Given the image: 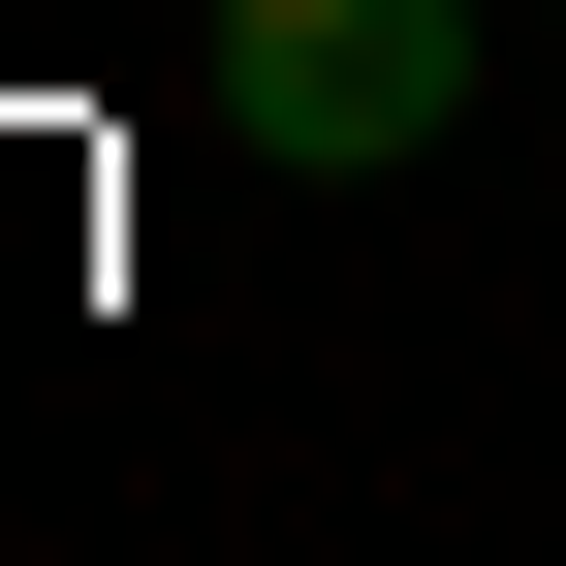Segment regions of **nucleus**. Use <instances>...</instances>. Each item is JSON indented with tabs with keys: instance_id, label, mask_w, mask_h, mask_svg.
<instances>
[{
	"instance_id": "f257e3e1",
	"label": "nucleus",
	"mask_w": 566,
	"mask_h": 566,
	"mask_svg": "<svg viewBox=\"0 0 566 566\" xmlns=\"http://www.w3.org/2000/svg\"><path fill=\"white\" fill-rule=\"evenodd\" d=\"M189 32H221L252 189H378V158L472 126V0H189Z\"/></svg>"
}]
</instances>
